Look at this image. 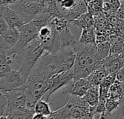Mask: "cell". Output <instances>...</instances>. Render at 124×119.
<instances>
[{
	"label": "cell",
	"mask_w": 124,
	"mask_h": 119,
	"mask_svg": "<svg viewBox=\"0 0 124 119\" xmlns=\"http://www.w3.org/2000/svg\"><path fill=\"white\" fill-rule=\"evenodd\" d=\"M94 86L88 78H81L79 79H73L67 85L64 87L63 93L70 95L84 97L86 92Z\"/></svg>",
	"instance_id": "11"
},
{
	"label": "cell",
	"mask_w": 124,
	"mask_h": 119,
	"mask_svg": "<svg viewBox=\"0 0 124 119\" xmlns=\"http://www.w3.org/2000/svg\"><path fill=\"white\" fill-rule=\"evenodd\" d=\"M78 41L81 44H95L96 43V32L94 26L82 29L81 34ZM97 44V43H96Z\"/></svg>",
	"instance_id": "22"
},
{
	"label": "cell",
	"mask_w": 124,
	"mask_h": 119,
	"mask_svg": "<svg viewBox=\"0 0 124 119\" xmlns=\"http://www.w3.org/2000/svg\"><path fill=\"white\" fill-rule=\"evenodd\" d=\"M52 34V29L51 26L48 24L44 27H42L39 32V36L38 39L41 41L43 45L46 44L47 42L49 41L51 39Z\"/></svg>",
	"instance_id": "27"
},
{
	"label": "cell",
	"mask_w": 124,
	"mask_h": 119,
	"mask_svg": "<svg viewBox=\"0 0 124 119\" xmlns=\"http://www.w3.org/2000/svg\"><path fill=\"white\" fill-rule=\"evenodd\" d=\"M120 102L108 98L105 105V113L104 115V119H110L111 113L117 108Z\"/></svg>",
	"instance_id": "29"
},
{
	"label": "cell",
	"mask_w": 124,
	"mask_h": 119,
	"mask_svg": "<svg viewBox=\"0 0 124 119\" xmlns=\"http://www.w3.org/2000/svg\"><path fill=\"white\" fill-rule=\"evenodd\" d=\"M116 15L122 20L124 21V1L121 2V6L116 12Z\"/></svg>",
	"instance_id": "32"
},
{
	"label": "cell",
	"mask_w": 124,
	"mask_h": 119,
	"mask_svg": "<svg viewBox=\"0 0 124 119\" xmlns=\"http://www.w3.org/2000/svg\"><path fill=\"white\" fill-rule=\"evenodd\" d=\"M74 78V72L73 68L70 70L61 72L53 76L49 79L47 83L46 89L41 99L48 101L50 96L61 87H64Z\"/></svg>",
	"instance_id": "9"
},
{
	"label": "cell",
	"mask_w": 124,
	"mask_h": 119,
	"mask_svg": "<svg viewBox=\"0 0 124 119\" xmlns=\"http://www.w3.org/2000/svg\"><path fill=\"white\" fill-rule=\"evenodd\" d=\"M97 46L98 53L102 60H104L105 57H107L110 55V48H111V44H110V41L98 43V44H97Z\"/></svg>",
	"instance_id": "28"
},
{
	"label": "cell",
	"mask_w": 124,
	"mask_h": 119,
	"mask_svg": "<svg viewBox=\"0 0 124 119\" xmlns=\"http://www.w3.org/2000/svg\"><path fill=\"white\" fill-rule=\"evenodd\" d=\"M124 96L120 101L117 108L111 113L110 119H124Z\"/></svg>",
	"instance_id": "30"
},
{
	"label": "cell",
	"mask_w": 124,
	"mask_h": 119,
	"mask_svg": "<svg viewBox=\"0 0 124 119\" xmlns=\"http://www.w3.org/2000/svg\"><path fill=\"white\" fill-rule=\"evenodd\" d=\"M88 12V3L85 0H76L74 5L68 10L64 17L72 23L73 20L79 17L81 15Z\"/></svg>",
	"instance_id": "14"
},
{
	"label": "cell",
	"mask_w": 124,
	"mask_h": 119,
	"mask_svg": "<svg viewBox=\"0 0 124 119\" xmlns=\"http://www.w3.org/2000/svg\"><path fill=\"white\" fill-rule=\"evenodd\" d=\"M12 63V57L7 54V50L0 48V78L7 77L11 71V64Z\"/></svg>",
	"instance_id": "16"
},
{
	"label": "cell",
	"mask_w": 124,
	"mask_h": 119,
	"mask_svg": "<svg viewBox=\"0 0 124 119\" xmlns=\"http://www.w3.org/2000/svg\"><path fill=\"white\" fill-rule=\"evenodd\" d=\"M124 96V81H121L116 79L109 89L108 98L120 102Z\"/></svg>",
	"instance_id": "18"
},
{
	"label": "cell",
	"mask_w": 124,
	"mask_h": 119,
	"mask_svg": "<svg viewBox=\"0 0 124 119\" xmlns=\"http://www.w3.org/2000/svg\"><path fill=\"white\" fill-rule=\"evenodd\" d=\"M48 119L47 116L41 114V113H35L33 116V119Z\"/></svg>",
	"instance_id": "36"
},
{
	"label": "cell",
	"mask_w": 124,
	"mask_h": 119,
	"mask_svg": "<svg viewBox=\"0 0 124 119\" xmlns=\"http://www.w3.org/2000/svg\"><path fill=\"white\" fill-rule=\"evenodd\" d=\"M19 37L20 31L18 28L9 25L4 19L0 16V48L9 50L17 44Z\"/></svg>",
	"instance_id": "10"
},
{
	"label": "cell",
	"mask_w": 124,
	"mask_h": 119,
	"mask_svg": "<svg viewBox=\"0 0 124 119\" xmlns=\"http://www.w3.org/2000/svg\"><path fill=\"white\" fill-rule=\"evenodd\" d=\"M48 101H46L43 99H40L35 105V112L36 113H41L47 117L52 113L50 110V106Z\"/></svg>",
	"instance_id": "25"
},
{
	"label": "cell",
	"mask_w": 124,
	"mask_h": 119,
	"mask_svg": "<svg viewBox=\"0 0 124 119\" xmlns=\"http://www.w3.org/2000/svg\"><path fill=\"white\" fill-rule=\"evenodd\" d=\"M75 2L76 0H62L60 3V6L62 10H68L74 5Z\"/></svg>",
	"instance_id": "31"
},
{
	"label": "cell",
	"mask_w": 124,
	"mask_h": 119,
	"mask_svg": "<svg viewBox=\"0 0 124 119\" xmlns=\"http://www.w3.org/2000/svg\"><path fill=\"white\" fill-rule=\"evenodd\" d=\"M109 74L106 68L101 64L98 68L92 72V73L87 76L88 79L94 86H100L104 79Z\"/></svg>",
	"instance_id": "17"
},
{
	"label": "cell",
	"mask_w": 124,
	"mask_h": 119,
	"mask_svg": "<svg viewBox=\"0 0 124 119\" xmlns=\"http://www.w3.org/2000/svg\"><path fill=\"white\" fill-rule=\"evenodd\" d=\"M44 11L50 13L52 15V16H64V15L62 14L60 9L58 8L57 0H46L45 2V7Z\"/></svg>",
	"instance_id": "26"
},
{
	"label": "cell",
	"mask_w": 124,
	"mask_h": 119,
	"mask_svg": "<svg viewBox=\"0 0 124 119\" xmlns=\"http://www.w3.org/2000/svg\"><path fill=\"white\" fill-rule=\"evenodd\" d=\"M116 79L121 81H124V65L116 73Z\"/></svg>",
	"instance_id": "33"
},
{
	"label": "cell",
	"mask_w": 124,
	"mask_h": 119,
	"mask_svg": "<svg viewBox=\"0 0 124 119\" xmlns=\"http://www.w3.org/2000/svg\"><path fill=\"white\" fill-rule=\"evenodd\" d=\"M121 1H124V0H121Z\"/></svg>",
	"instance_id": "39"
},
{
	"label": "cell",
	"mask_w": 124,
	"mask_h": 119,
	"mask_svg": "<svg viewBox=\"0 0 124 119\" xmlns=\"http://www.w3.org/2000/svg\"><path fill=\"white\" fill-rule=\"evenodd\" d=\"M104 0H92L88 3V12L94 16L103 12Z\"/></svg>",
	"instance_id": "24"
},
{
	"label": "cell",
	"mask_w": 124,
	"mask_h": 119,
	"mask_svg": "<svg viewBox=\"0 0 124 119\" xmlns=\"http://www.w3.org/2000/svg\"><path fill=\"white\" fill-rule=\"evenodd\" d=\"M0 16H1L7 24L12 27L20 28L28 23L19 14H17L9 6L0 4Z\"/></svg>",
	"instance_id": "13"
},
{
	"label": "cell",
	"mask_w": 124,
	"mask_h": 119,
	"mask_svg": "<svg viewBox=\"0 0 124 119\" xmlns=\"http://www.w3.org/2000/svg\"><path fill=\"white\" fill-rule=\"evenodd\" d=\"M44 52V45L37 38L28 43L19 54L12 57L17 60L20 65V70L28 79L31 71Z\"/></svg>",
	"instance_id": "4"
},
{
	"label": "cell",
	"mask_w": 124,
	"mask_h": 119,
	"mask_svg": "<svg viewBox=\"0 0 124 119\" xmlns=\"http://www.w3.org/2000/svg\"><path fill=\"white\" fill-rule=\"evenodd\" d=\"M27 23L31 22L37 15L44 10L45 4L28 0H18L9 6Z\"/></svg>",
	"instance_id": "8"
},
{
	"label": "cell",
	"mask_w": 124,
	"mask_h": 119,
	"mask_svg": "<svg viewBox=\"0 0 124 119\" xmlns=\"http://www.w3.org/2000/svg\"><path fill=\"white\" fill-rule=\"evenodd\" d=\"M72 24L78 26L81 30L84 28L94 26V16L87 12L73 20L72 22Z\"/></svg>",
	"instance_id": "19"
},
{
	"label": "cell",
	"mask_w": 124,
	"mask_h": 119,
	"mask_svg": "<svg viewBox=\"0 0 124 119\" xmlns=\"http://www.w3.org/2000/svg\"><path fill=\"white\" fill-rule=\"evenodd\" d=\"M48 119H92L91 107L83 97L70 95L65 105L52 112Z\"/></svg>",
	"instance_id": "3"
},
{
	"label": "cell",
	"mask_w": 124,
	"mask_h": 119,
	"mask_svg": "<svg viewBox=\"0 0 124 119\" xmlns=\"http://www.w3.org/2000/svg\"><path fill=\"white\" fill-rule=\"evenodd\" d=\"M0 93L7 100L5 112L2 116H0V119H7V116L11 112L26 106L27 96L25 84L20 87L7 91H1Z\"/></svg>",
	"instance_id": "6"
},
{
	"label": "cell",
	"mask_w": 124,
	"mask_h": 119,
	"mask_svg": "<svg viewBox=\"0 0 124 119\" xmlns=\"http://www.w3.org/2000/svg\"><path fill=\"white\" fill-rule=\"evenodd\" d=\"M85 1H86L87 3H89V1H92V0H85Z\"/></svg>",
	"instance_id": "38"
},
{
	"label": "cell",
	"mask_w": 124,
	"mask_h": 119,
	"mask_svg": "<svg viewBox=\"0 0 124 119\" xmlns=\"http://www.w3.org/2000/svg\"></svg>",
	"instance_id": "40"
},
{
	"label": "cell",
	"mask_w": 124,
	"mask_h": 119,
	"mask_svg": "<svg viewBox=\"0 0 124 119\" xmlns=\"http://www.w3.org/2000/svg\"><path fill=\"white\" fill-rule=\"evenodd\" d=\"M52 17L54 16H52V15H51L50 13L43 11L39 15H37L31 22H32L40 30L42 27L49 24Z\"/></svg>",
	"instance_id": "23"
},
{
	"label": "cell",
	"mask_w": 124,
	"mask_h": 119,
	"mask_svg": "<svg viewBox=\"0 0 124 119\" xmlns=\"http://www.w3.org/2000/svg\"><path fill=\"white\" fill-rule=\"evenodd\" d=\"M28 1H33V2H37V3H41V4H44L46 0H28Z\"/></svg>",
	"instance_id": "37"
},
{
	"label": "cell",
	"mask_w": 124,
	"mask_h": 119,
	"mask_svg": "<svg viewBox=\"0 0 124 119\" xmlns=\"http://www.w3.org/2000/svg\"><path fill=\"white\" fill-rule=\"evenodd\" d=\"M20 31V37L17 44L9 50H7V54L11 57H13L19 54L24 47L33 39H36L39 36V29L32 23L29 22L23 26L18 28Z\"/></svg>",
	"instance_id": "7"
},
{
	"label": "cell",
	"mask_w": 124,
	"mask_h": 119,
	"mask_svg": "<svg viewBox=\"0 0 124 119\" xmlns=\"http://www.w3.org/2000/svg\"><path fill=\"white\" fill-rule=\"evenodd\" d=\"M83 97L91 107H97L100 100V86H92Z\"/></svg>",
	"instance_id": "21"
},
{
	"label": "cell",
	"mask_w": 124,
	"mask_h": 119,
	"mask_svg": "<svg viewBox=\"0 0 124 119\" xmlns=\"http://www.w3.org/2000/svg\"><path fill=\"white\" fill-rule=\"evenodd\" d=\"M36 113L35 109H31L28 107H24L11 112L7 117L9 119H33V116Z\"/></svg>",
	"instance_id": "20"
},
{
	"label": "cell",
	"mask_w": 124,
	"mask_h": 119,
	"mask_svg": "<svg viewBox=\"0 0 124 119\" xmlns=\"http://www.w3.org/2000/svg\"><path fill=\"white\" fill-rule=\"evenodd\" d=\"M51 28L52 29V34L49 41L44 45L45 51L54 52L64 47L72 45L76 41L75 36L70 31L69 25L60 28L51 26Z\"/></svg>",
	"instance_id": "5"
},
{
	"label": "cell",
	"mask_w": 124,
	"mask_h": 119,
	"mask_svg": "<svg viewBox=\"0 0 124 119\" xmlns=\"http://www.w3.org/2000/svg\"><path fill=\"white\" fill-rule=\"evenodd\" d=\"M102 64L106 68L109 74L116 73L124 65V60L121 55L110 54L102 60Z\"/></svg>",
	"instance_id": "15"
},
{
	"label": "cell",
	"mask_w": 124,
	"mask_h": 119,
	"mask_svg": "<svg viewBox=\"0 0 124 119\" xmlns=\"http://www.w3.org/2000/svg\"><path fill=\"white\" fill-rule=\"evenodd\" d=\"M73 44L54 52L45 51L46 53L43 54L36 64L44 68L51 77L70 70L73 67L76 60V52Z\"/></svg>",
	"instance_id": "2"
},
{
	"label": "cell",
	"mask_w": 124,
	"mask_h": 119,
	"mask_svg": "<svg viewBox=\"0 0 124 119\" xmlns=\"http://www.w3.org/2000/svg\"><path fill=\"white\" fill-rule=\"evenodd\" d=\"M73 45L76 52V60L73 67V79L86 78L102 64L103 60L98 53L97 44H85L76 41Z\"/></svg>",
	"instance_id": "1"
},
{
	"label": "cell",
	"mask_w": 124,
	"mask_h": 119,
	"mask_svg": "<svg viewBox=\"0 0 124 119\" xmlns=\"http://www.w3.org/2000/svg\"><path fill=\"white\" fill-rule=\"evenodd\" d=\"M4 79H5V81L4 82L1 81L0 92L20 87L23 86L28 81V78L24 76L20 69L12 70L9 74Z\"/></svg>",
	"instance_id": "12"
},
{
	"label": "cell",
	"mask_w": 124,
	"mask_h": 119,
	"mask_svg": "<svg viewBox=\"0 0 124 119\" xmlns=\"http://www.w3.org/2000/svg\"><path fill=\"white\" fill-rule=\"evenodd\" d=\"M18 0H0V4H3L4 6H11L15 4Z\"/></svg>",
	"instance_id": "35"
},
{
	"label": "cell",
	"mask_w": 124,
	"mask_h": 119,
	"mask_svg": "<svg viewBox=\"0 0 124 119\" xmlns=\"http://www.w3.org/2000/svg\"><path fill=\"white\" fill-rule=\"evenodd\" d=\"M120 1L121 0H104L105 2H108V3L110 4L111 5L115 7L116 9H118L121 4V2Z\"/></svg>",
	"instance_id": "34"
}]
</instances>
